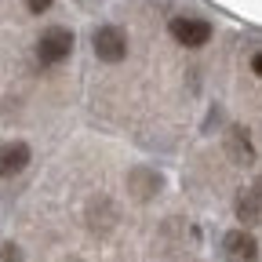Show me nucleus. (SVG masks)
Wrapping results in <instances>:
<instances>
[{"label": "nucleus", "mask_w": 262, "mask_h": 262, "mask_svg": "<svg viewBox=\"0 0 262 262\" xmlns=\"http://www.w3.org/2000/svg\"><path fill=\"white\" fill-rule=\"evenodd\" d=\"M0 262H22V248L11 241H0Z\"/></svg>", "instance_id": "obj_8"}, {"label": "nucleus", "mask_w": 262, "mask_h": 262, "mask_svg": "<svg viewBox=\"0 0 262 262\" xmlns=\"http://www.w3.org/2000/svg\"><path fill=\"white\" fill-rule=\"evenodd\" d=\"M251 70H255V73H258V77H262V51H258V55H255V58H251Z\"/></svg>", "instance_id": "obj_10"}, {"label": "nucleus", "mask_w": 262, "mask_h": 262, "mask_svg": "<svg viewBox=\"0 0 262 262\" xmlns=\"http://www.w3.org/2000/svg\"><path fill=\"white\" fill-rule=\"evenodd\" d=\"M51 4H55V0H26V8H29L33 15H40V11H48Z\"/></svg>", "instance_id": "obj_9"}, {"label": "nucleus", "mask_w": 262, "mask_h": 262, "mask_svg": "<svg viewBox=\"0 0 262 262\" xmlns=\"http://www.w3.org/2000/svg\"><path fill=\"white\" fill-rule=\"evenodd\" d=\"M29 168V146L26 142H8V146H0V175L11 179L18 171Z\"/></svg>", "instance_id": "obj_5"}, {"label": "nucleus", "mask_w": 262, "mask_h": 262, "mask_svg": "<svg viewBox=\"0 0 262 262\" xmlns=\"http://www.w3.org/2000/svg\"><path fill=\"white\" fill-rule=\"evenodd\" d=\"M229 153H233V160H241V164H248L255 153H251V146H248V135H244V131L241 127H233V131H229Z\"/></svg>", "instance_id": "obj_7"}, {"label": "nucleus", "mask_w": 262, "mask_h": 262, "mask_svg": "<svg viewBox=\"0 0 262 262\" xmlns=\"http://www.w3.org/2000/svg\"><path fill=\"white\" fill-rule=\"evenodd\" d=\"M171 37H175L179 44H186V48H201V44L211 40V22L179 15V18H171Z\"/></svg>", "instance_id": "obj_3"}, {"label": "nucleus", "mask_w": 262, "mask_h": 262, "mask_svg": "<svg viewBox=\"0 0 262 262\" xmlns=\"http://www.w3.org/2000/svg\"><path fill=\"white\" fill-rule=\"evenodd\" d=\"M251 193H255V196H258V201H262V175L255 179V189H251Z\"/></svg>", "instance_id": "obj_11"}, {"label": "nucleus", "mask_w": 262, "mask_h": 262, "mask_svg": "<svg viewBox=\"0 0 262 262\" xmlns=\"http://www.w3.org/2000/svg\"><path fill=\"white\" fill-rule=\"evenodd\" d=\"M91 48L102 62H120L127 55V37L120 26H98L95 37H91Z\"/></svg>", "instance_id": "obj_2"}, {"label": "nucleus", "mask_w": 262, "mask_h": 262, "mask_svg": "<svg viewBox=\"0 0 262 262\" xmlns=\"http://www.w3.org/2000/svg\"><path fill=\"white\" fill-rule=\"evenodd\" d=\"M222 251H226L229 262H255L258 258V241L248 229H229L226 241H222Z\"/></svg>", "instance_id": "obj_4"}, {"label": "nucleus", "mask_w": 262, "mask_h": 262, "mask_svg": "<svg viewBox=\"0 0 262 262\" xmlns=\"http://www.w3.org/2000/svg\"><path fill=\"white\" fill-rule=\"evenodd\" d=\"M70 51H73V33L66 29V26H51V29L40 33V40H37V58H40L44 66L66 62V58H70Z\"/></svg>", "instance_id": "obj_1"}, {"label": "nucleus", "mask_w": 262, "mask_h": 262, "mask_svg": "<svg viewBox=\"0 0 262 262\" xmlns=\"http://www.w3.org/2000/svg\"><path fill=\"white\" fill-rule=\"evenodd\" d=\"M237 219L244 226H258L262 222V201H258L255 193H244L241 201H237Z\"/></svg>", "instance_id": "obj_6"}]
</instances>
